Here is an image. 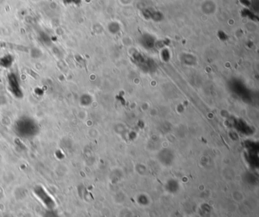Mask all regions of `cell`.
Masks as SVG:
<instances>
[{"label":"cell","mask_w":259,"mask_h":217,"mask_svg":"<svg viewBox=\"0 0 259 217\" xmlns=\"http://www.w3.org/2000/svg\"><path fill=\"white\" fill-rule=\"evenodd\" d=\"M9 84L10 92L14 96H16L17 98H22L23 94H22V89L20 88V85H19V82L18 81V79L16 77H14V76L9 77Z\"/></svg>","instance_id":"6da1fadb"}]
</instances>
